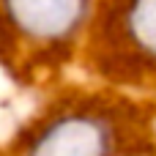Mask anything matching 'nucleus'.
Masks as SVG:
<instances>
[{
  "label": "nucleus",
  "mask_w": 156,
  "mask_h": 156,
  "mask_svg": "<svg viewBox=\"0 0 156 156\" xmlns=\"http://www.w3.org/2000/svg\"><path fill=\"white\" fill-rule=\"evenodd\" d=\"M85 44L104 77L156 88V0H96Z\"/></svg>",
  "instance_id": "2"
},
{
  "label": "nucleus",
  "mask_w": 156,
  "mask_h": 156,
  "mask_svg": "<svg viewBox=\"0 0 156 156\" xmlns=\"http://www.w3.org/2000/svg\"><path fill=\"white\" fill-rule=\"evenodd\" d=\"M112 115L99 104H69L30 134L25 156H112Z\"/></svg>",
  "instance_id": "3"
},
{
  "label": "nucleus",
  "mask_w": 156,
  "mask_h": 156,
  "mask_svg": "<svg viewBox=\"0 0 156 156\" xmlns=\"http://www.w3.org/2000/svg\"><path fill=\"white\" fill-rule=\"evenodd\" d=\"M96 0H0V60L47 69L88 36Z\"/></svg>",
  "instance_id": "1"
}]
</instances>
